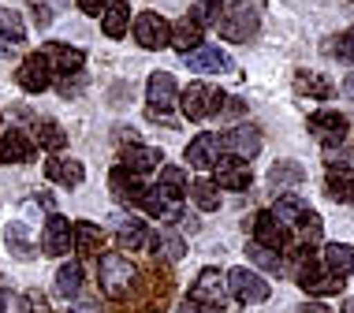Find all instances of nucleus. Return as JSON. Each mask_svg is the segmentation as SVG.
Wrapping results in <instances>:
<instances>
[{"label": "nucleus", "mask_w": 354, "mask_h": 313, "mask_svg": "<svg viewBox=\"0 0 354 313\" xmlns=\"http://www.w3.org/2000/svg\"><path fill=\"white\" fill-rule=\"evenodd\" d=\"M265 4L269 0H227L224 4V15H220V37L232 45H243V41H254L257 26H261V15H265Z\"/></svg>", "instance_id": "1"}, {"label": "nucleus", "mask_w": 354, "mask_h": 313, "mask_svg": "<svg viewBox=\"0 0 354 313\" xmlns=\"http://www.w3.org/2000/svg\"><path fill=\"white\" fill-rule=\"evenodd\" d=\"M146 101H149V120L165 123V127H176L171 112L179 104V86L168 71H153L149 82H146Z\"/></svg>", "instance_id": "2"}, {"label": "nucleus", "mask_w": 354, "mask_h": 313, "mask_svg": "<svg viewBox=\"0 0 354 313\" xmlns=\"http://www.w3.org/2000/svg\"><path fill=\"white\" fill-rule=\"evenodd\" d=\"M227 93L220 86H209V82H190V86L179 93V104H183V120L190 123H202L209 116H220Z\"/></svg>", "instance_id": "3"}, {"label": "nucleus", "mask_w": 354, "mask_h": 313, "mask_svg": "<svg viewBox=\"0 0 354 313\" xmlns=\"http://www.w3.org/2000/svg\"><path fill=\"white\" fill-rule=\"evenodd\" d=\"M97 283L109 298H123L135 283V265H131L123 254H101L97 261Z\"/></svg>", "instance_id": "4"}, {"label": "nucleus", "mask_w": 354, "mask_h": 313, "mask_svg": "<svg viewBox=\"0 0 354 313\" xmlns=\"http://www.w3.org/2000/svg\"><path fill=\"white\" fill-rule=\"evenodd\" d=\"M306 127H310V135L317 138L324 149H332V146H343L351 123H347V116H343V112H336V108H321V112H313V116L306 120Z\"/></svg>", "instance_id": "5"}, {"label": "nucleus", "mask_w": 354, "mask_h": 313, "mask_svg": "<svg viewBox=\"0 0 354 313\" xmlns=\"http://www.w3.org/2000/svg\"><path fill=\"white\" fill-rule=\"evenodd\" d=\"M220 149H224L227 157L254 160L257 153H261V131H257L254 123H235L232 131H224V135H220Z\"/></svg>", "instance_id": "6"}, {"label": "nucleus", "mask_w": 354, "mask_h": 313, "mask_svg": "<svg viewBox=\"0 0 354 313\" xmlns=\"http://www.w3.org/2000/svg\"><path fill=\"white\" fill-rule=\"evenodd\" d=\"M227 295H232L235 302H243V306H257V302L269 298V283L257 276V272L239 265V269L227 272Z\"/></svg>", "instance_id": "7"}, {"label": "nucleus", "mask_w": 354, "mask_h": 313, "mask_svg": "<svg viewBox=\"0 0 354 313\" xmlns=\"http://www.w3.org/2000/svg\"><path fill=\"white\" fill-rule=\"evenodd\" d=\"M131 34H135V41L142 45V49H165V45L171 41V23L165 15L157 12H142L135 23H131Z\"/></svg>", "instance_id": "8"}, {"label": "nucleus", "mask_w": 354, "mask_h": 313, "mask_svg": "<svg viewBox=\"0 0 354 313\" xmlns=\"http://www.w3.org/2000/svg\"><path fill=\"white\" fill-rule=\"evenodd\" d=\"M254 243L265 246V250L283 254L287 246H295V235H291V227H287L283 220H276L269 209H265V213L254 216Z\"/></svg>", "instance_id": "9"}, {"label": "nucleus", "mask_w": 354, "mask_h": 313, "mask_svg": "<svg viewBox=\"0 0 354 313\" xmlns=\"http://www.w3.org/2000/svg\"><path fill=\"white\" fill-rule=\"evenodd\" d=\"M41 250L49 258H64L68 250H75V224L60 213H49V220L41 227Z\"/></svg>", "instance_id": "10"}, {"label": "nucleus", "mask_w": 354, "mask_h": 313, "mask_svg": "<svg viewBox=\"0 0 354 313\" xmlns=\"http://www.w3.org/2000/svg\"><path fill=\"white\" fill-rule=\"evenodd\" d=\"M41 56L49 60V71H56L60 79H75V75H82V68H86V56L75 49V45H64V41H49L41 49Z\"/></svg>", "instance_id": "11"}, {"label": "nucleus", "mask_w": 354, "mask_h": 313, "mask_svg": "<svg viewBox=\"0 0 354 313\" xmlns=\"http://www.w3.org/2000/svg\"><path fill=\"white\" fill-rule=\"evenodd\" d=\"M250 168H246V160H239V157H220L216 164H213V183L220 187V191H250Z\"/></svg>", "instance_id": "12"}, {"label": "nucleus", "mask_w": 354, "mask_h": 313, "mask_svg": "<svg viewBox=\"0 0 354 313\" xmlns=\"http://www.w3.org/2000/svg\"><path fill=\"white\" fill-rule=\"evenodd\" d=\"M146 179L142 176H135V172H127V168H112L109 172V191H112V198H116L120 205H135L138 209V202H142V194H146Z\"/></svg>", "instance_id": "13"}, {"label": "nucleus", "mask_w": 354, "mask_h": 313, "mask_svg": "<svg viewBox=\"0 0 354 313\" xmlns=\"http://www.w3.org/2000/svg\"><path fill=\"white\" fill-rule=\"evenodd\" d=\"M190 298H194V302H209V306H224L227 276L220 269H202V272H198V280L190 283Z\"/></svg>", "instance_id": "14"}, {"label": "nucleus", "mask_w": 354, "mask_h": 313, "mask_svg": "<svg viewBox=\"0 0 354 313\" xmlns=\"http://www.w3.org/2000/svg\"><path fill=\"white\" fill-rule=\"evenodd\" d=\"M165 164V153H160L157 146H146V142H135V146L120 149V168H127V172L135 176H149L153 168Z\"/></svg>", "instance_id": "15"}, {"label": "nucleus", "mask_w": 354, "mask_h": 313, "mask_svg": "<svg viewBox=\"0 0 354 313\" xmlns=\"http://www.w3.org/2000/svg\"><path fill=\"white\" fill-rule=\"evenodd\" d=\"M15 82H19V86H23L26 93H41V90H49V82H53L49 60H45L41 53L26 56V60L19 64V71H15Z\"/></svg>", "instance_id": "16"}, {"label": "nucleus", "mask_w": 354, "mask_h": 313, "mask_svg": "<svg viewBox=\"0 0 354 313\" xmlns=\"http://www.w3.org/2000/svg\"><path fill=\"white\" fill-rule=\"evenodd\" d=\"M146 250L153 254L157 261H183L187 258V239L176 231V227H165V231H149V246Z\"/></svg>", "instance_id": "17"}, {"label": "nucleus", "mask_w": 354, "mask_h": 313, "mask_svg": "<svg viewBox=\"0 0 354 313\" xmlns=\"http://www.w3.org/2000/svg\"><path fill=\"white\" fill-rule=\"evenodd\" d=\"M183 60H187V68L194 75H224V71H232V60H227L216 45H198V49L187 53Z\"/></svg>", "instance_id": "18"}, {"label": "nucleus", "mask_w": 354, "mask_h": 313, "mask_svg": "<svg viewBox=\"0 0 354 313\" xmlns=\"http://www.w3.org/2000/svg\"><path fill=\"white\" fill-rule=\"evenodd\" d=\"M45 176H49L56 187H68V191H75V187L82 183L86 168H82V160H75V157H60V153H53L49 160H45Z\"/></svg>", "instance_id": "19"}, {"label": "nucleus", "mask_w": 354, "mask_h": 313, "mask_svg": "<svg viewBox=\"0 0 354 313\" xmlns=\"http://www.w3.org/2000/svg\"><path fill=\"white\" fill-rule=\"evenodd\" d=\"M220 157H224V149H220V135H213V131H202V135L187 146V164L190 168H213Z\"/></svg>", "instance_id": "20"}, {"label": "nucleus", "mask_w": 354, "mask_h": 313, "mask_svg": "<svg viewBox=\"0 0 354 313\" xmlns=\"http://www.w3.org/2000/svg\"><path fill=\"white\" fill-rule=\"evenodd\" d=\"M112 227H116L120 254L123 250H146L149 246V227H146V220H138V216H120Z\"/></svg>", "instance_id": "21"}, {"label": "nucleus", "mask_w": 354, "mask_h": 313, "mask_svg": "<svg viewBox=\"0 0 354 313\" xmlns=\"http://www.w3.org/2000/svg\"><path fill=\"white\" fill-rule=\"evenodd\" d=\"M306 183V168L299 160H276L269 168V187L280 194H291V187H302Z\"/></svg>", "instance_id": "22"}, {"label": "nucleus", "mask_w": 354, "mask_h": 313, "mask_svg": "<svg viewBox=\"0 0 354 313\" xmlns=\"http://www.w3.org/2000/svg\"><path fill=\"white\" fill-rule=\"evenodd\" d=\"M202 34H205L202 26H198L190 15H183L179 23H171V41H168V45H171V49H176L179 56H187V53H194L198 45H205Z\"/></svg>", "instance_id": "23"}, {"label": "nucleus", "mask_w": 354, "mask_h": 313, "mask_svg": "<svg viewBox=\"0 0 354 313\" xmlns=\"http://www.w3.org/2000/svg\"><path fill=\"white\" fill-rule=\"evenodd\" d=\"M34 138L23 135V131H8L4 138H0V160H8V164H26V160L34 157Z\"/></svg>", "instance_id": "24"}, {"label": "nucleus", "mask_w": 354, "mask_h": 313, "mask_svg": "<svg viewBox=\"0 0 354 313\" xmlns=\"http://www.w3.org/2000/svg\"><path fill=\"white\" fill-rule=\"evenodd\" d=\"M321 265L332 272V276L347 280L351 272H354V246H347V243H328V246H324V254H321Z\"/></svg>", "instance_id": "25"}, {"label": "nucleus", "mask_w": 354, "mask_h": 313, "mask_svg": "<svg viewBox=\"0 0 354 313\" xmlns=\"http://www.w3.org/2000/svg\"><path fill=\"white\" fill-rule=\"evenodd\" d=\"M82 280H86L82 261H64L60 269H56V295L75 302V298H79V291H82Z\"/></svg>", "instance_id": "26"}, {"label": "nucleus", "mask_w": 354, "mask_h": 313, "mask_svg": "<svg viewBox=\"0 0 354 313\" xmlns=\"http://www.w3.org/2000/svg\"><path fill=\"white\" fill-rule=\"evenodd\" d=\"M291 235H295V246H306V250H313V246L321 243V235H324V220L313 209H306V213L299 216V220L291 224Z\"/></svg>", "instance_id": "27"}, {"label": "nucleus", "mask_w": 354, "mask_h": 313, "mask_svg": "<svg viewBox=\"0 0 354 313\" xmlns=\"http://www.w3.org/2000/svg\"><path fill=\"white\" fill-rule=\"evenodd\" d=\"M75 250L79 258H93V254L104 250V227L93 220H79L75 224Z\"/></svg>", "instance_id": "28"}, {"label": "nucleus", "mask_w": 354, "mask_h": 313, "mask_svg": "<svg viewBox=\"0 0 354 313\" xmlns=\"http://www.w3.org/2000/svg\"><path fill=\"white\" fill-rule=\"evenodd\" d=\"M324 191H328L332 202H339V205H354V168H328Z\"/></svg>", "instance_id": "29"}, {"label": "nucleus", "mask_w": 354, "mask_h": 313, "mask_svg": "<svg viewBox=\"0 0 354 313\" xmlns=\"http://www.w3.org/2000/svg\"><path fill=\"white\" fill-rule=\"evenodd\" d=\"M101 26H104V37L120 41V37L131 30V8H127V0H112V4L104 8V15H101Z\"/></svg>", "instance_id": "30"}, {"label": "nucleus", "mask_w": 354, "mask_h": 313, "mask_svg": "<svg viewBox=\"0 0 354 313\" xmlns=\"http://www.w3.org/2000/svg\"><path fill=\"white\" fill-rule=\"evenodd\" d=\"M295 90H299L302 97H313V101H328L332 93H336V86H332L321 71H299L295 75Z\"/></svg>", "instance_id": "31"}, {"label": "nucleus", "mask_w": 354, "mask_h": 313, "mask_svg": "<svg viewBox=\"0 0 354 313\" xmlns=\"http://www.w3.org/2000/svg\"><path fill=\"white\" fill-rule=\"evenodd\" d=\"M157 191L165 194L171 205H179V202H183V194H187V176H183V168H176V164H160Z\"/></svg>", "instance_id": "32"}, {"label": "nucleus", "mask_w": 354, "mask_h": 313, "mask_svg": "<svg viewBox=\"0 0 354 313\" xmlns=\"http://www.w3.org/2000/svg\"><path fill=\"white\" fill-rule=\"evenodd\" d=\"M187 194H190V202L202 209V213H216V209H220V187H216L209 176L194 179V183H187Z\"/></svg>", "instance_id": "33"}, {"label": "nucleus", "mask_w": 354, "mask_h": 313, "mask_svg": "<svg viewBox=\"0 0 354 313\" xmlns=\"http://www.w3.org/2000/svg\"><path fill=\"white\" fill-rule=\"evenodd\" d=\"M34 146L49 149V153H60V149L68 146V135H64L60 123H53V120H37V123H34Z\"/></svg>", "instance_id": "34"}, {"label": "nucleus", "mask_w": 354, "mask_h": 313, "mask_svg": "<svg viewBox=\"0 0 354 313\" xmlns=\"http://www.w3.org/2000/svg\"><path fill=\"white\" fill-rule=\"evenodd\" d=\"M4 246L15 258H34V235L26 231V224H4Z\"/></svg>", "instance_id": "35"}, {"label": "nucleus", "mask_w": 354, "mask_h": 313, "mask_svg": "<svg viewBox=\"0 0 354 313\" xmlns=\"http://www.w3.org/2000/svg\"><path fill=\"white\" fill-rule=\"evenodd\" d=\"M138 209L146 216H153V220H171V216H176V209L179 205H171L165 194L157 191V187H146V194H142V202H138Z\"/></svg>", "instance_id": "36"}, {"label": "nucleus", "mask_w": 354, "mask_h": 313, "mask_svg": "<svg viewBox=\"0 0 354 313\" xmlns=\"http://www.w3.org/2000/svg\"><path fill=\"white\" fill-rule=\"evenodd\" d=\"M246 258H250V261H254L261 272H272V276H287L283 254H276V250H265V246L250 243V246H246Z\"/></svg>", "instance_id": "37"}, {"label": "nucleus", "mask_w": 354, "mask_h": 313, "mask_svg": "<svg viewBox=\"0 0 354 313\" xmlns=\"http://www.w3.org/2000/svg\"><path fill=\"white\" fill-rule=\"evenodd\" d=\"M306 209H310V205H306L299 194H280V198L272 202V209H269V213L276 216V220H283L287 227H291V224H295V220H299V216L306 213Z\"/></svg>", "instance_id": "38"}, {"label": "nucleus", "mask_w": 354, "mask_h": 313, "mask_svg": "<svg viewBox=\"0 0 354 313\" xmlns=\"http://www.w3.org/2000/svg\"><path fill=\"white\" fill-rule=\"evenodd\" d=\"M26 37V26H23V15L12 12V8H0V41L8 45H19Z\"/></svg>", "instance_id": "39"}, {"label": "nucleus", "mask_w": 354, "mask_h": 313, "mask_svg": "<svg viewBox=\"0 0 354 313\" xmlns=\"http://www.w3.org/2000/svg\"><path fill=\"white\" fill-rule=\"evenodd\" d=\"M187 15L194 19L202 30H205V26H220V15H224V0H198V4L190 8Z\"/></svg>", "instance_id": "40"}, {"label": "nucleus", "mask_w": 354, "mask_h": 313, "mask_svg": "<svg viewBox=\"0 0 354 313\" xmlns=\"http://www.w3.org/2000/svg\"><path fill=\"white\" fill-rule=\"evenodd\" d=\"M328 49H332V56H336L339 64H354V26H351V30H343V34L332 37Z\"/></svg>", "instance_id": "41"}, {"label": "nucleus", "mask_w": 354, "mask_h": 313, "mask_svg": "<svg viewBox=\"0 0 354 313\" xmlns=\"http://www.w3.org/2000/svg\"><path fill=\"white\" fill-rule=\"evenodd\" d=\"M220 116L232 120V123H239V120L246 116V101H243V97H224V108H220Z\"/></svg>", "instance_id": "42"}, {"label": "nucleus", "mask_w": 354, "mask_h": 313, "mask_svg": "<svg viewBox=\"0 0 354 313\" xmlns=\"http://www.w3.org/2000/svg\"><path fill=\"white\" fill-rule=\"evenodd\" d=\"M56 90H60V97H79L82 93V79L75 75V79H60L56 82Z\"/></svg>", "instance_id": "43"}, {"label": "nucleus", "mask_w": 354, "mask_h": 313, "mask_svg": "<svg viewBox=\"0 0 354 313\" xmlns=\"http://www.w3.org/2000/svg\"><path fill=\"white\" fill-rule=\"evenodd\" d=\"M179 313H224V306H209V302H194V298H187L183 306H179Z\"/></svg>", "instance_id": "44"}, {"label": "nucleus", "mask_w": 354, "mask_h": 313, "mask_svg": "<svg viewBox=\"0 0 354 313\" xmlns=\"http://www.w3.org/2000/svg\"><path fill=\"white\" fill-rule=\"evenodd\" d=\"M75 4H79L82 15H104V8H109L112 0H75Z\"/></svg>", "instance_id": "45"}, {"label": "nucleus", "mask_w": 354, "mask_h": 313, "mask_svg": "<svg viewBox=\"0 0 354 313\" xmlns=\"http://www.w3.org/2000/svg\"><path fill=\"white\" fill-rule=\"evenodd\" d=\"M299 313H332V306H324V302H317V298H313V302H302V306H299Z\"/></svg>", "instance_id": "46"}, {"label": "nucleus", "mask_w": 354, "mask_h": 313, "mask_svg": "<svg viewBox=\"0 0 354 313\" xmlns=\"http://www.w3.org/2000/svg\"><path fill=\"white\" fill-rule=\"evenodd\" d=\"M75 313H101V302H79L75 298Z\"/></svg>", "instance_id": "47"}, {"label": "nucleus", "mask_w": 354, "mask_h": 313, "mask_svg": "<svg viewBox=\"0 0 354 313\" xmlns=\"http://www.w3.org/2000/svg\"><path fill=\"white\" fill-rule=\"evenodd\" d=\"M343 93H347V97L354 101V71L347 75V79H343Z\"/></svg>", "instance_id": "48"}, {"label": "nucleus", "mask_w": 354, "mask_h": 313, "mask_svg": "<svg viewBox=\"0 0 354 313\" xmlns=\"http://www.w3.org/2000/svg\"><path fill=\"white\" fill-rule=\"evenodd\" d=\"M343 313H354V298H347V302H343Z\"/></svg>", "instance_id": "49"}]
</instances>
